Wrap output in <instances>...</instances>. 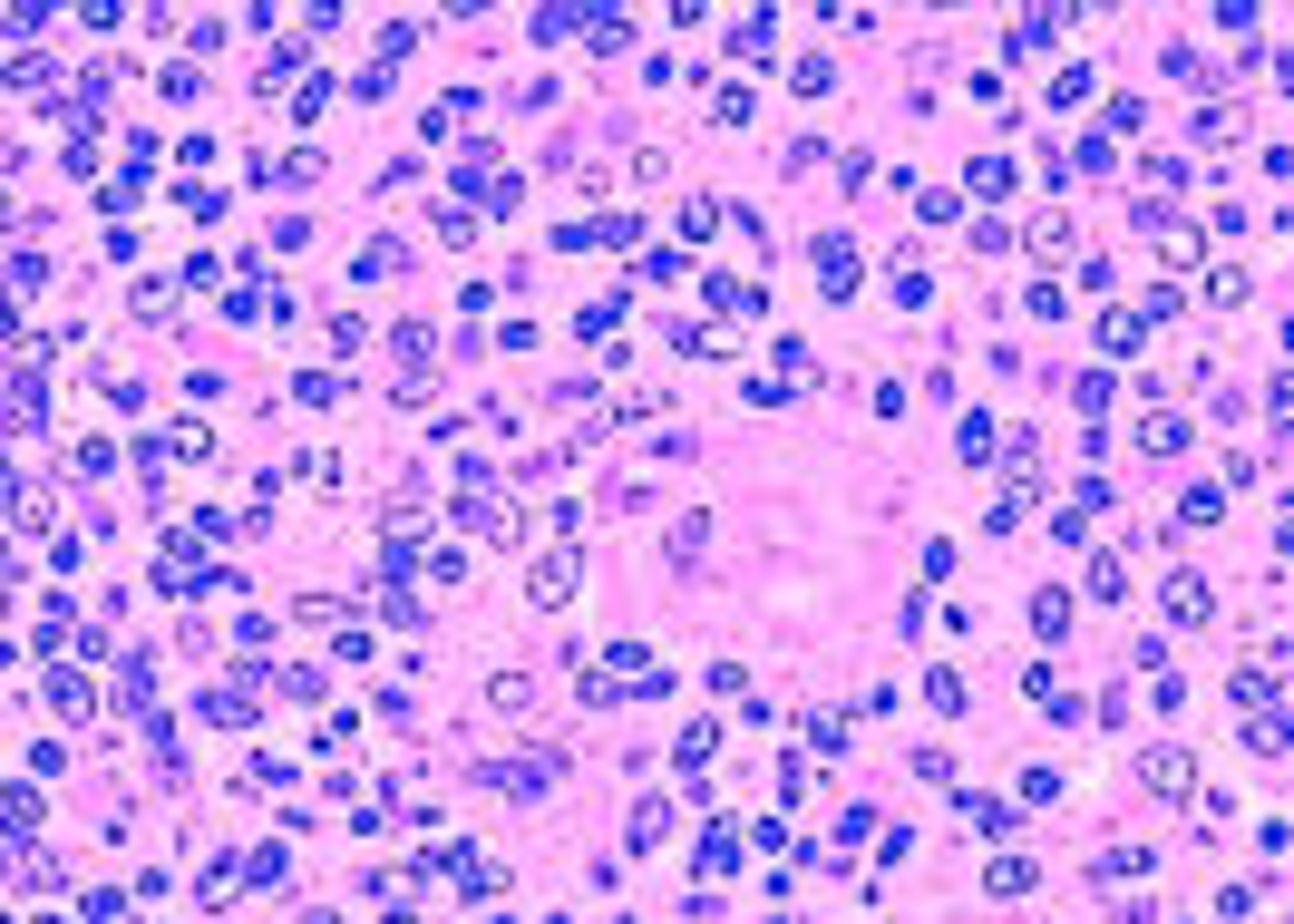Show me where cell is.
<instances>
[{"mask_svg": "<svg viewBox=\"0 0 1294 924\" xmlns=\"http://www.w3.org/2000/svg\"><path fill=\"white\" fill-rule=\"evenodd\" d=\"M1168 613H1178V623H1207V584L1178 574V584H1168Z\"/></svg>", "mask_w": 1294, "mask_h": 924, "instance_id": "1", "label": "cell"}, {"mask_svg": "<svg viewBox=\"0 0 1294 924\" xmlns=\"http://www.w3.org/2000/svg\"><path fill=\"white\" fill-rule=\"evenodd\" d=\"M1032 623H1042V633L1061 642V633H1071V594H1042V604H1032Z\"/></svg>", "mask_w": 1294, "mask_h": 924, "instance_id": "2", "label": "cell"}]
</instances>
